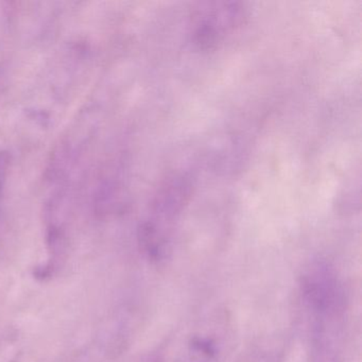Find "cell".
<instances>
[{
  "instance_id": "cell-1",
  "label": "cell",
  "mask_w": 362,
  "mask_h": 362,
  "mask_svg": "<svg viewBox=\"0 0 362 362\" xmlns=\"http://www.w3.org/2000/svg\"><path fill=\"white\" fill-rule=\"evenodd\" d=\"M190 187L184 175L167 180L156 197L151 218L139 228V245L152 262H164L170 256L175 220L187 202Z\"/></svg>"
},
{
  "instance_id": "cell-2",
  "label": "cell",
  "mask_w": 362,
  "mask_h": 362,
  "mask_svg": "<svg viewBox=\"0 0 362 362\" xmlns=\"http://www.w3.org/2000/svg\"><path fill=\"white\" fill-rule=\"evenodd\" d=\"M300 300L311 317H346L347 294L334 264L323 258L309 262L298 279Z\"/></svg>"
},
{
  "instance_id": "cell-6",
  "label": "cell",
  "mask_w": 362,
  "mask_h": 362,
  "mask_svg": "<svg viewBox=\"0 0 362 362\" xmlns=\"http://www.w3.org/2000/svg\"><path fill=\"white\" fill-rule=\"evenodd\" d=\"M10 170V156L8 152L0 150V200L3 198L4 190L7 183Z\"/></svg>"
},
{
  "instance_id": "cell-5",
  "label": "cell",
  "mask_w": 362,
  "mask_h": 362,
  "mask_svg": "<svg viewBox=\"0 0 362 362\" xmlns=\"http://www.w3.org/2000/svg\"><path fill=\"white\" fill-rule=\"evenodd\" d=\"M286 344L285 339L279 336L264 339L247 349L236 362H284Z\"/></svg>"
},
{
  "instance_id": "cell-3",
  "label": "cell",
  "mask_w": 362,
  "mask_h": 362,
  "mask_svg": "<svg viewBox=\"0 0 362 362\" xmlns=\"http://www.w3.org/2000/svg\"><path fill=\"white\" fill-rule=\"evenodd\" d=\"M233 334L226 311H216L188 332L173 362H226L232 351Z\"/></svg>"
},
{
  "instance_id": "cell-4",
  "label": "cell",
  "mask_w": 362,
  "mask_h": 362,
  "mask_svg": "<svg viewBox=\"0 0 362 362\" xmlns=\"http://www.w3.org/2000/svg\"><path fill=\"white\" fill-rule=\"evenodd\" d=\"M245 9L241 4L215 3L194 12L192 41L201 49H211L243 25Z\"/></svg>"
}]
</instances>
